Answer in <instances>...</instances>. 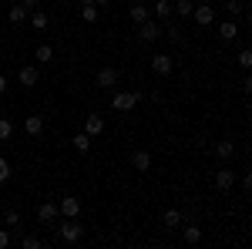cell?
<instances>
[{"label":"cell","instance_id":"4316f807","mask_svg":"<svg viewBox=\"0 0 252 249\" xmlns=\"http://www.w3.org/2000/svg\"><path fill=\"white\" fill-rule=\"evenodd\" d=\"M192 0H178V3H172V14H178V17H192Z\"/></svg>","mask_w":252,"mask_h":249},{"label":"cell","instance_id":"cb8c5ba5","mask_svg":"<svg viewBox=\"0 0 252 249\" xmlns=\"http://www.w3.org/2000/svg\"><path fill=\"white\" fill-rule=\"evenodd\" d=\"M215 155H219L222 162H229V158L235 155V145L232 142H219V145H215Z\"/></svg>","mask_w":252,"mask_h":249},{"label":"cell","instance_id":"44dd1931","mask_svg":"<svg viewBox=\"0 0 252 249\" xmlns=\"http://www.w3.org/2000/svg\"><path fill=\"white\" fill-rule=\"evenodd\" d=\"M34 58H37L40 64H51V61H54V47H51V44H37Z\"/></svg>","mask_w":252,"mask_h":249},{"label":"cell","instance_id":"d6a6232c","mask_svg":"<svg viewBox=\"0 0 252 249\" xmlns=\"http://www.w3.org/2000/svg\"><path fill=\"white\" fill-rule=\"evenodd\" d=\"M10 246V229H0V249Z\"/></svg>","mask_w":252,"mask_h":249},{"label":"cell","instance_id":"f1b7e54d","mask_svg":"<svg viewBox=\"0 0 252 249\" xmlns=\"http://www.w3.org/2000/svg\"><path fill=\"white\" fill-rule=\"evenodd\" d=\"M20 246H24V249H40V246H44V239H40V236H24Z\"/></svg>","mask_w":252,"mask_h":249},{"label":"cell","instance_id":"ba28073f","mask_svg":"<svg viewBox=\"0 0 252 249\" xmlns=\"http://www.w3.org/2000/svg\"><path fill=\"white\" fill-rule=\"evenodd\" d=\"M58 212H61V215H67V219H78V215H81V199L64 195V199L58 202Z\"/></svg>","mask_w":252,"mask_h":249},{"label":"cell","instance_id":"6da1fadb","mask_svg":"<svg viewBox=\"0 0 252 249\" xmlns=\"http://www.w3.org/2000/svg\"><path fill=\"white\" fill-rule=\"evenodd\" d=\"M84 239V226H81L78 219H67V222H61L58 226V243H67V246H74Z\"/></svg>","mask_w":252,"mask_h":249},{"label":"cell","instance_id":"5bb4252c","mask_svg":"<svg viewBox=\"0 0 252 249\" xmlns=\"http://www.w3.org/2000/svg\"><path fill=\"white\" fill-rule=\"evenodd\" d=\"M24 132L31 135V138H40V135H44V118H40V115H31L27 121H24Z\"/></svg>","mask_w":252,"mask_h":249},{"label":"cell","instance_id":"e0dca14e","mask_svg":"<svg viewBox=\"0 0 252 249\" xmlns=\"http://www.w3.org/2000/svg\"><path fill=\"white\" fill-rule=\"evenodd\" d=\"M27 14H31V10H27L24 3H10V10H7V20H10V24H24V20H27Z\"/></svg>","mask_w":252,"mask_h":249},{"label":"cell","instance_id":"9c48e42d","mask_svg":"<svg viewBox=\"0 0 252 249\" xmlns=\"http://www.w3.org/2000/svg\"><path fill=\"white\" fill-rule=\"evenodd\" d=\"M219 37H222V44H235V40H239V24H235L232 17L222 20V24H219Z\"/></svg>","mask_w":252,"mask_h":249},{"label":"cell","instance_id":"277c9868","mask_svg":"<svg viewBox=\"0 0 252 249\" xmlns=\"http://www.w3.org/2000/svg\"><path fill=\"white\" fill-rule=\"evenodd\" d=\"M192 20L198 24V27L215 24V7H212V3H198V7H192Z\"/></svg>","mask_w":252,"mask_h":249},{"label":"cell","instance_id":"8d00e7d4","mask_svg":"<svg viewBox=\"0 0 252 249\" xmlns=\"http://www.w3.org/2000/svg\"><path fill=\"white\" fill-rule=\"evenodd\" d=\"M81 3H94V0H81Z\"/></svg>","mask_w":252,"mask_h":249},{"label":"cell","instance_id":"1f68e13d","mask_svg":"<svg viewBox=\"0 0 252 249\" xmlns=\"http://www.w3.org/2000/svg\"><path fill=\"white\" fill-rule=\"evenodd\" d=\"M249 64H252V54L242 47V51H239V68H249Z\"/></svg>","mask_w":252,"mask_h":249},{"label":"cell","instance_id":"d4e9b609","mask_svg":"<svg viewBox=\"0 0 252 249\" xmlns=\"http://www.w3.org/2000/svg\"><path fill=\"white\" fill-rule=\"evenodd\" d=\"M165 34H168V40L178 44V47L185 44V34H182V27H178V24H168V27H165Z\"/></svg>","mask_w":252,"mask_h":249},{"label":"cell","instance_id":"5b68a950","mask_svg":"<svg viewBox=\"0 0 252 249\" xmlns=\"http://www.w3.org/2000/svg\"><path fill=\"white\" fill-rule=\"evenodd\" d=\"M118 81H121V71H118V68H101V71L94 74L97 88H115Z\"/></svg>","mask_w":252,"mask_h":249},{"label":"cell","instance_id":"9a60e30c","mask_svg":"<svg viewBox=\"0 0 252 249\" xmlns=\"http://www.w3.org/2000/svg\"><path fill=\"white\" fill-rule=\"evenodd\" d=\"M182 239H185L189 246H198V243H202V226H198V222H189L185 232H182Z\"/></svg>","mask_w":252,"mask_h":249},{"label":"cell","instance_id":"8992f818","mask_svg":"<svg viewBox=\"0 0 252 249\" xmlns=\"http://www.w3.org/2000/svg\"><path fill=\"white\" fill-rule=\"evenodd\" d=\"M58 202H44V206H40L37 209V222L40 226H58Z\"/></svg>","mask_w":252,"mask_h":249},{"label":"cell","instance_id":"7c38bea8","mask_svg":"<svg viewBox=\"0 0 252 249\" xmlns=\"http://www.w3.org/2000/svg\"><path fill=\"white\" fill-rule=\"evenodd\" d=\"M101 132H104V118L101 115H88V121H84V135H88V138H97Z\"/></svg>","mask_w":252,"mask_h":249},{"label":"cell","instance_id":"8fae6325","mask_svg":"<svg viewBox=\"0 0 252 249\" xmlns=\"http://www.w3.org/2000/svg\"><path fill=\"white\" fill-rule=\"evenodd\" d=\"M152 71H155V74H172L175 71V61L168 58V54H155V58H152Z\"/></svg>","mask_w":252,"mask_h":249},{"label":"cell","instance_id":"ac0fdd59","mask_svg":"<svg viewBox=\"0 0 252 249\" xmlns=\"http://www.w3.org/2000/svg\"><path fill=\"white\" fill-rule=\"evenodd\" d=\"M158 20H168L172 17V0H155V7H148Z\"/></svg>","mask_w":252,"mask_h":249},{"label":"cell","instance_id":"e575fe53","mask_svg":"<svg viewBox=\"0 0 252 249\" xmlns=\"http://www.w3.org/2000/svg\"><path fill=\"white\" fill-rule=\"evenodd\" d=\"M3 91H7V77L0 74V95H3Z\"/></svg>","mask_w":252,"mask_h":249},{"label":"cell","instance_id":"4fadbf2b","mask_svg":"<svg viewBox=\"0 0 252 249\" xmlns=\"http://www.w3.org/2000/svg\"><path fill=\"white\" fill-rule=\"evenodd\" d=\"M27 20H31V27H34V31H47V24H51V17H47V10H31V14H27Z\"/></svg>","mask_w":252,"mask_h":249},{"label":"cell","instance_id":"484cf974","mask_svg":"<svg viewBox=\"0 0 252 249\" xmlns=\"http://www.w3.org/2000/svg\"><path fill=\"white\" fill-rule=\"evenodd\" d=\"M3 226L10 232H20V215H17V209H7V215H3Z\"/></svg>","mask_w":252,"mask_h":249},{"label":"cell","instance_id":"30bf717a","mask_svg":"<svg viewBox=\"0 0 252 249\" xmlns=\"http://www.w3.org/2000/svg\"><path fill=\"white\" fill-rule=\"evenodd\" d=\"M232 185H235V172L232 169H219V172H215V189L219 192H232Z\"/></svg>","mask_w":252,"mask_h":249},{"label":"cell","instance_id":"603a6c76","mask_svg":"<svg viewBox=\"0 0 252 249\" xmlns=\"http://www.w3.org/2000/svg\"><path fill=\"white\" fill-rule=\"evenodd\" d=\"M71 145H74V152H91V138H88V135L81 132V135H74V138H71Z\"/></svg>","mask_w":252,"mask_h":249},{"label":"cell","instance_id":"4dcf8cb0","mask_svg":"<svg viewBox=\"0 0 252 249\" xmlns=\"http://www.w3.org/2000/svg\"><path fill=\"white\" fill-rule=\"evenodd\" d=\"M7 178H10V162H7V158H0V185H3Z\"/></svg>","mask_w":252,"mask_h":249},{"label":"cell","instance_id":"7402d4cb","mask_svg":"<svg viewBox=\"0 0 252 249\" xmlns=\"http://www.w3.org/2000/svg\"><path fill=\"white\" fill-rule=\"evenodd\" d=\"M81 20L84 24H97V3H81Z\"/></svg>","mask_w":252,"mask_h":249},{"label":"cell","instance_id":"52a82bcc","mask_svg":"<svg viewBox=\"0 0 252 249\" xmlns=\"http://www.w3.org/2000/svg\"><path fill=\"white\" fill-rule=\"evenodd\" d=\"M17 81L24 84V88H34V84L40 81V68L37 64H24V68L17 71Z\"/></svg>","mask_w":252,"mask_h":249},{"label":"cell","instance_id":"83f0119b","mask_svg":"<svg viewBox=\"0 0 252 249\" xmlns=\"http://www.w3.org/2000/svg\"><path fill=\"white\" fill-rule=\"evenodd\" d=\"M10 135H14V121L10 118H0V142H7Z\"/></svg>","mask_w":252,"mask_h":249},{"label":"cell","instance_id":"ffe728a7","mask_svg":"<svg viewBox=\"0 0 252 249\" xmlns=\"http://www.w3.org/2000/svg\"><path fill=\"white\" fill-rule=\"evenodd\" d=\"M128 14H131V20H135V24H141V20H148V17H152L148 3H131V10H128Z\"/></svg>","mask_w":252,"mask_h":249},{"label":"cell","instance_id":"3957f363","mask_svg":"<svg viewBox=\"0 0 252 249\" xmlns=\"http://www.w3.org/2000/svg\"><path fill=\"white\" fill-rule=\"evenodd\" d=\"M138 40H141V44H155V40H161V24H158V20H141V24H138Z\"/></svg>","mask_w":252,"mask_h":249},{"label":"cell","instance_id":"7a4b0ae2","mask_svg":"<svg viewBox=\"0 0 252 249\" xmlns=\"http://www.w3.org/2000/svg\"><path fill=\"white\" fill-rule=\"evenodd\" d=\"M138 101H141V91H115V98H111V108L125 115V111H131V108H135Z\"/></svg>","mask_w":252,"mask_h":249},{"label":"cell","instance_id":"2e32d148","mask_svg":"<svg viewBox=\"0 0 252 249\" xmlns=\"http://www.w3.org/2000/svg\"><path fill=\"white\" fill-rule=\"evenodd\" d=\"M131 165H135V172H148L152 169V152H135L131 155Z\"/></svg>","mask_w":252,"mask_h":249},{"label":"cell","instance_id":"d6986e66","mask_svg":"<svg viewBox=\"0 0 252 249\" xmlns=\"http://www.w3.org/2000/svg\"><path fill=\"white\" fill-rule=\"evenodd\" d=\"M182 219H185L182 209H165V215H161V222H165L168 229H178V226H182Z\"/></svg>","mask_w":252,"mask_h":249},{"label":"cell","instance_id":"836d02e7","mask_svg":"<svg viewBox=\"0 0 252 249\" xmlns=\"http://www.w3.org/2000/svg\"><path fill=\"white\" fill-rule=\"evenodd\" d=\"M20 3H24L27 10H37V7H40V0H20Z\"/></svg>","mask_w":252,"mask_h":249},{"label":"cell","instance_id":"d590c367","mask_svg":"<svg viewBox=\"0 0 252 249\" xmlns=\"http://www.w3.org/2000/svg\"><path fill=\"white\" fill-rule=\"evenodd\" d=\"M94 3H97V7H108V3H111V0H94Z\"/></svg>","mask_w":252,"mask_h":249},{"label":"cell","instance_id":"f546056e","mask_svg":"<svg viewBox=\"0 0 252 249\" xmlns=\"http://www.w3.org/2000/svg\"><path fill=\"white\" fill-rule=\"evenodd\" d=\"M225 10H229V17H239V14H242V3H239V0H225Z\"/></svg>","mask_w":252,"mask_h":249}]
</instances>
